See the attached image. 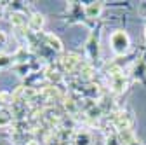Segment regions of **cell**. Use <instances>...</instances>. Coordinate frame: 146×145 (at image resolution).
<instances>
[{
    "mask_svg": "<svg viewBox=\"0 0 146 145\" xmlns=\"http://www.w3.org/2000/svg\"><path fill=\"white\" fill-rule=\"evenodd\" d=\"M111 44H113V49L117 52H122V51L127 49V46H129V39H127V35L123 32H117L111 37Z\"/></svg>",
    "mask_w": 146,
    "mask_h": 145,
    "instance_id": "obj_1",
    "label": "cell"
}]
</instances>
